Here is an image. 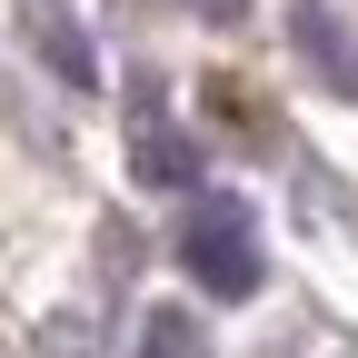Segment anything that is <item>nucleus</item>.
Here are the masks:
<instances>
[{
	"label": "nucleus",
	"mask_w": 358,
	"mask_h": 358,
	"mask_svg": "<svg viewBox=\"0 0 358 358\" xmlns=\"http://www.w3.org/2000/svg\"><path fill=\"white\" fill-rule=\"evenodd\" d=\"M40 50H50V70L70 80V90H90V80H100V60H90V40L60 20V10H40Z\"/></svg>",
	"instance_id": "2"
},
{
	"label": "nucleus",
	"mask_w": 358,
	"mask_h": 358,
	"mask_svg": "<svg viewBox=\"0 0 358 358\" xmlns=\"http://www.w3.org/2000/svg\"><path fill=\"white\" fill-rule=\"evenodd\" d=\"M189 279L209 299H249L259 289V239H249V209L239 199H199L189 209Z\"/></svg>",
	"instance_id": "1"
},
{
	"label": "nucleus",
	"mask_w": 358,
	"mask_h": 358,
	"mask_svg": "<svg viewBox=\"0 0 358 358\" xmlns=\"http://www.w3.org/2000/svg\"><path fill=\"white\" fill-rule=\"evenodd\" d=\"M150 358H189V319H150Z\"/></svg>",
	"instance_id": "3"
}]
</instances>
